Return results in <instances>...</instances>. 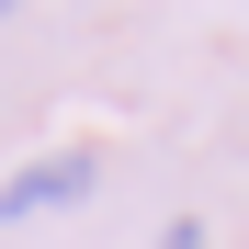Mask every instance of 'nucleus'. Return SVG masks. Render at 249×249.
<instances>
[{"label": "nucleus", "mask_w": 249, "mask_h": 249, "mask_svg": "<svg viewBox=\"0 0 249 249\" xmlns=\"http://www.w3.org/2000/svg\"><path fill=\"white\" fill-rule=\"evenodd\" d=\"M68 193H91V159H57V170L0 181V215H34V204H68Z\"/></svg>", "instance_id": "nucleus-1"}]
</instances>
